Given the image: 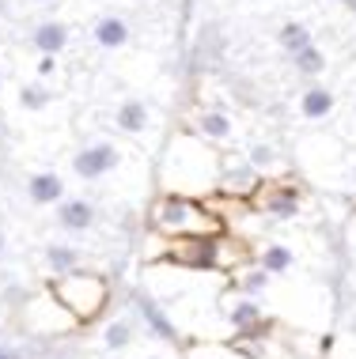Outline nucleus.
I'll return each mask as SVG.
<instances>
[{"label":"nucleus","mask_w":356,"mask_h":359,"mask_svg":"<svg viewBox=\"0 0 356 359\" xmlns=\"http://www.w3.org/2000/svg\"><path fill=\"white\" fill-rule=\"evenodd\" d=\"M152 121H156V114L144 99H121L110 110V129H118L121 137H148Z\"/></svg>","instance_id":"6e6552de"},{"label":"nucleus","mask_w":356,"mask_h":359,"mask_svg":"<svg viewBox=\"0 0 356 359\" xmlns=\"http://www.w3.org/2000/svg\"><path fill=\"white\" fill-rule=\"evenodd\" d=\"M53 99H57V91L50 83H42V80H23L19 83V110H27V114L50 110Z\"/></svg>","instance_id":"dca6fc26"},{"label":"nucleus","mask_w":356,"mask_h":359,"mask_svg":"<svg viewBox=\"0 0 356 359\" xmlns=\"http://www.w3.org/2000/svg\"><path fill=\"white\" fill-rule=\"evenodd\" d=\"M338 110V95L330 91V87H307L300 95V118L303 121H326L330 114Z\"/></svg>","instance_id":"4468645a"},{"label":"nucleus","mask_w":356,"mask_h":359,"mask_svg":"<svg viewBox=\"0 0 356 359\" xmlns=\"http://www.w3.org/2000/svg\"><path fill=\"white\" fill-rule=\"evenodd\" d=\"M246 163H250V167H254L258 174H273V170H281V159H277V148H273V144H265V140L250 144V151H246Z\"/></svg>","instance_id":"412c9836"},{"label":"nucleus","mask_w":356,"mask_h":359,"mask_svg":"<svg viewBox=\"0 0 356 359\" xmlns=\"http://www.w3.org/2000/svg\"><path fill=\"white\" fill-rule=\"evenodd\" d=\"M144 359H171V355H156V352H152V355H144Z\"/></svg>","instance_id":"7c9ffc66"},{"label":"nucleus","mask_w":356,"mask_h":359,"mask_svg":"<svg viewBox=\"0 0 356 359\" xmlns=\"http://www.w3.org/2000/svg\"><path fill=\"white\" fill-rule=\"evenodd\" d=\"M345 8H349V12L356 15V0H345Z\"/></svg>","instance_id":"c85d7f7f"},{"label":"nucleus","mask_w":356,"mask_h":359,"mask_svg":"<svg viewBox=\"0 0 356 359\" xmlns=\"http://www.w3.org/2000/svg\"><path fill=\"white\" fill-rule=\"evenodd\" d=\"M0 359H19L15 348H8V344H0Z\"/></svg>","instance_id":"bb28decb"},{"label":"nucleus","mask_w":356,"mask_h":359,"mask_svg":"<svg viewBox=\"0 0 356 359\" xmlns=\"http://www.w3.org/2000/svg\"><path fill=\"white\" fill-rule=\"evenodd\" d=\"M262 212H265V216H277V219L300 216V189H292V186H273V189L262 197Z\"/></svg>","instance_id":"2eb2a0df"},{"label":"nucleus","mask_w":356,"mask_h":359,"mask_svg":"<svg viewBox=\"0 0 356 359\" xmlns=\"http://www.w3.org/2000/svg\"><path fill=\"white\" fill-rule=\"evenodd\" d=\"M34 80H42V83H50V87H53V80H61V61H57L53 53H38Z\"/></svg>","instance_id":"393cba45"},{"label":"nucleus","mask_w":356,"mask_h":359,"mask_svg":"<svg viewBox=\"0 0 356 359\" xmlns=\"http://www.w3.org/2000/svg\"><path fill=\"white\" fill-rule=\"evenodd\" d=\"M220 178V155L213 144H205L197 133H178L171 137L159 163V186L163 193H186L194 197L201 189H216Z\"/></svg>","instance_id":"f257e3e1"},{"label":"nucleus","mask_w":356,"mask_h":359,"mask_svg":"<svg viewBox=\"0 0 356 359\" xmlns=\"http://www.w3.org/2000/svg\"><path fill=\"white\" fill-rule=\"evenodd\" d=\"M167 257L186 273H209L220 265V238L216 235H178L171 238Z\"/></svg>","instance_id":"39448f33"},{"label":"nucleus","mask_w":356,"mask_h":359,"mask_svg":"<svg viewBox=\"0 0 356 359\" xmlns=\"http://www.w3.org/2000/svg\"><path fill=\"white\" fill-rule=\"evenodd\" d=\"M42 261H46V269H50V276H65V273H72V269H80V250L69 246V242H50V246L42 250Z\"/></svg>","instance_id":"f3484780"},{"label":"nucleus","mask_w":356,"mask_h":359,"mask_svg":"<svg viewBox=\"0 0 356 359\" xmlns=\"http://www.w3.org/2000/svg\"><path fill=\"white\" fill-rule=\"evenodd\" d=\"M91 46H99V50L107 53H118V50H129L133 46V27L129 19L118 15V12H103L91 19Z\"/></svg>","instance_id":"423d86ee"},{"label":"nucleus","mask_w":356,"mask_h":359,"mask_svg":"<svg viewBox=\"0 0 356 359\" xmlns=\"http://www.w3.org/2000/svg\"><path fill=\"white\" fill-rule=\"evenodd\" d=\"M269 280H273V273H265L262 265L235 273V284H239V291H243V295H262V291L269 287Z\"/></svg>","instance_id":"5701e85b"},{"label":"nucleus","mask_w":356,"mask_h":359,"mask_svg":"<svg viewBox=\"0 0 356 359\" xmlns=\"http://www.w3.org/2000/svg\"><path fill=\"white\" fill-rule=\"evenodd\" d=\"M258 265H262L265 273H273V276H284V273L296 269V254H292V246H284V242H265L262 254H258Z\"/></svg>","instance_id":"a211bd4d"},{"label":"nucleus","mask_w":356,"mask_h":359,"mask_svg":"<svg viewBox=\"0 0 356 359\" xmlns=\"http://www.w3.org/2000/svg\"><path fill=\"white\" fill-rule=\"evenodd\" d=\"M228 318H232V325H239V329H250V325H258L262 322V306L254 303V299H239V303H232L228 306Z\"/></svg>","instance_id":"4be33fe9"},{"label":"nucleus","mask_w":356,"mask_h":359,"mask_svg":"<svg viewBox=\"0 0 356 359\" xmlns=\"http://www.w3.org/2000/svg\"><path fill=\"white\" fill-rule=\"evenodd\" d=\"M133 303H137V310H140V318H144V325H148L152 337H159V341H167V344H178V329H175V322H171L167 314H163V306L156 303V299L137 295Z\"/></svg>","instance_id":"ddd939ff"},{"label":"nucleus","mask_w":356,"mask_h":359,"mask_svg":"<svg viewBox=\"0 0 356 359\" xmlns=\"http://www.w3.org/2000/svg\"><path fill=\"white\" fill-rule=\"evenodd\" d=\"M345 186H349V189H356V155L349 159V167H345Z\"/></svg>","instance_id":"a878e982"},{"label":"nucleus","mask_w":356,"mask_h":359,"mask_svg":"<svg viewBox=\"0 0 356 359\" xmlns=\"http://www.w3.org/2000/svg\"><path fill=\"white\" fill-rule=\"evenodd\" d=\"M27 201H31L34 208H57L65 197H69V186H65V178L57 170H34L27 174Z\"/></svg>","instance_id":"9d476101"},{"label":"nucleus","mask_w":356,"mask_h":359,"mask_svg":"<svg viewBox=\"0 0 356 359\" xmlns=\"http://www.w3.org/2000/svg\"><path fill=\"white\" fill-rule=\"evenodd\" d=\"M194 133L205 144L220 148V144H232L235 140V121H232V114H228V110H201Z\"/></svg>","instance_id":"f8f14e48"},{"label":"nucleus","mask_w":356,"mask_h":359,"mask_svg":"<svg viewBox=\"0 0 356 359\" xmlns=\"http://www.w3.org/2000/svg\"><path fill=\"white\" fill-rule=\"evenodd\" d=\"M352 118H356V99H352Z\"/></svg>","instance_id":"2f4dec72"},{"label":"nucleus","mask_w":356,"mask_h":359,"mask_svg":"<svg viewBox=\"0 0 356 359\" xmlns=\"http://www.w3.org/2000/svg\"><path fill=\"white\" fill-rule=\"evenodd\" d=\"M27 46H31L34 53L61 57L72 46V27L65 23V19H42V23H34L31 31H27Z\"/></svg>","instance_id":"1a4fd4ad"},{"label":"nucleus","mask_w":356,"mask_h":359,"mask_svg":"<svg viewBox=\"0 0 356 359\" xmlns=\"http://www.w3.org/2000/svg\"><path fill=\"white\" fill-rule=\"evenodd\" d=\"M152 227L171 235V238L216 235V219L209 216V208L197 197H186V193H163L156 205H152Z\"/></svg>","instance_id":"7ed1b4c3"},{"label":"nucleus","mask_w":356,"mask_h":359,"mask_svg":"<svg viewBox=\"0 0 356 359\" xmlns=\"http://www.w3.org/2000/svg\"><path fill=\"white\" fill-rule=\"evenodd\" d=\"M4 246H8V242H4V235H0V257H4Z\"/></svg>","instance_id":"c756f323"},{"label":"nucleus","mask_w":356,"mask_h":359,"mask_svg":"<svg viewBox=\"0 0 356 359\" xmlns=\"http://www.w3.org/2000/svg\"><path fill=\"white\" fill-rule=\"evenodd\" d=\"M103 344H107L110 352H121V348H129V344H133V322H125V318L110 322L107 329H103Z\"/></svg>","instance_id":"b1692460"},{"label":"nucleus","mask_w":356,"mask_h":359,"mask_svg":"<svg viewBox=\"0 0 356 359\" xmlns=\"http://www.w3.org/2000/svg\"><path fill=\"white\" fill-rule=\"evenodd\" d=\"M277 42H281L284 53H300L303 46L315 42V38H311V31H307V23H300V19H288V23L281 27V34H277Z\"/></svg>","instance_id":"aec40b11"},{"label":"nucleus","mask_w":356,"mask_h":359,"mask_svg":"<svg viewBox=\"0 0 356 359\" xmlns=\"http://www.w3.org/2000/svg\"><path fill=\"white\" fill-rule=\"evenodd\" d=\"M258 186H262V174L250 167L246 159H220V178H216L220 193H228V197H254Z\"/></svg>","instance_id":"0eeeda50"},{"label":"nucleus","mask_w":356,"mask_h":359,"mask_svg":"<svg viewBox=\"0 0 356 359\" xmlns=\"http://www.w3.org/2000/svg\"><path fill=\"white\" fill-rule=\"evenodd\" d=\"M292 69L300 76H322L326 69H330V57H326L322 46H303L300 53H292Z\"/></svg>","instance_id":"6ab92c4d"},{"label":"nucleus","mask_w":356,"mask_h":359,"mask_svg":"<svg viewBox=\"0 0 356 359\" xmlns=\"http://www.w3.org/2000/svg\"><path fill=\"white\" fill-rule=\"evenodd\" d=\"M125 155H129V151H125L118 140L99 137V140L80 144V148L69 155V167H72V174L80 182H107L114 170L125 167Z\"/></svg>","instance_id":"20e7f679"},{"label":"nucleus","mask_w":356,"mask_h":359,"mask_svg":"<svg viewBox=\"0 0 356 359\" xmlns=\"http://www.w3.org/2000/svg\"><path fill=\"white\" fill-rule=\"evenodd\" d=\"M57 227L69 231V235H84V231L95 227V219H99V212L88 197H65L61 205H57Z\"/></svg>","instance_id":"9b49d317"},{"label":"nucleus","mask_w":356,"mask_h":359,"mask_svg":"<svg viewBox=\"0 0 356 359\" xmlns=\"http://www.w3.org/2000/svg\"><path fill=\"white\" fill-rule=\"evenodd\" d=\"M31 8H42V4H53V0H27Z\"/></svg>","instance_id":"cd10ccee"},{"label":"nucleus","mask_w":356,"mask_h":359,"mask_svg":"<svg viewBox=\"0 0 356 359\" xmlns=\"http://www.w3.org/2000/svg\"><path fill=\"white\" fill-rule=\"evenodd\" d=\"M50 299L72 318V322H91V318L107 306L110 287H107V280H103V276L72 269V273H65V276H53Z\"/></svg>","instance_id":"f03ea898"}]
</instances>
